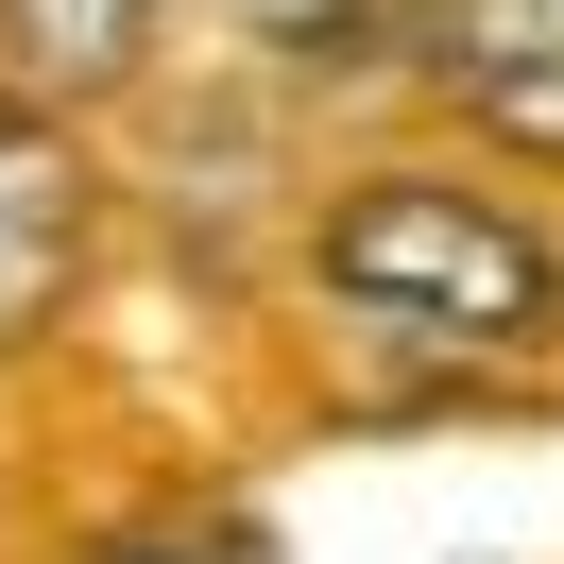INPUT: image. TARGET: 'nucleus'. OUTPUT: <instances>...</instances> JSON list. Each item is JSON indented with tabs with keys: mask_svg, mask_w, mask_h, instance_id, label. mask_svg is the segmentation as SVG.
Wrapping results in <instances>:
<instances>
[{
	"mask_svg": "<svg viewBox=\"0 0 564 564\" xmlns=\"http://www.w3.org/2000/svg\"><path fill=\"white\" fill-rule=\"evenodd\" d=\"M240 18H274V35H308V18H343V0H240Z\"/></svg>",
	"mask_w": 564,
	"mask_h": 564,
	"instance_id": "obj_5",
	"label": "nucleus"
},
{
	"mask_svg": "<svg viewBox=\"0 0 564 564\" xmlns=\"http://www.w3.org/2000/svg\"><path fill=\"white\" fill-rule=\"evenodd\" d=\"M427 86H462V120L564 154V0H411Z\"/></svg>",
	"mask_w": 564,
	"mask_h": 564,
	"instance_id": "obj_2",
	"label": "nucleus"
},
{
	"mask_svg": "<svg viewBox=\"0 0 564 564\" xmlns=\"http://www.w3.org/2000/svg\"><path fill=\"white\" fill-rule=\"evenodd\" d=\"M69 257H86V172L35 104H0V325H35L69 291Z\"/></svg>",
	"mask_w": 564,
	"mask_h": 564,
	"instance_id": "obj_3",
	"label": "nucleus"
},
{
	"mask_svg": "<svg viewBox=\"0 0 564 564\" xmlns=\"http://www.w3.org/2000/svg\"><path fill=\"white\" fill-rule=\"evenodd\" d=\"M0 35H18L35 86H104V69H138L154 0H0Z\"/></svg>",
	"mask_w": 564,
	"mask_h": 564,
	"instance_id": "obj_4",
	"label": "nucleus"
},
{
	"mask_svg": "<svg viewBox=\"0 0 564 564\" xmlns=\"http://www.w3.org/2000/svg\"><path fill=\"white\" fill-rule=\"evenodd\" d=\"M325 291L359 325H411V343H462V359H513L564 325V257L530 223H496L479 188H359L325 206Z\"/></svg>",
	"mask_w": 564,
	"mask_h": 564,
	"instance_id": "obj_1",
	"label": "nucleus"
}]
</instances>
